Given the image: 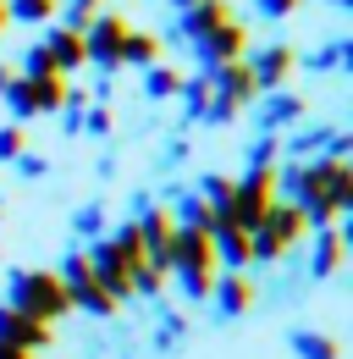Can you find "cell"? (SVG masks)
<instances>
[{"label":"cell","mask_w":353,"mask_h":359,"mask_svg":"<svg viewBox=\"0 0 353 359\" xmlns=\"http://www.w3.org/2000/svg\"><path fill=\"white\" fill-rule=\"evenodd\" d=\"M276 199L304 210L309 232L337 226L353 210V166L348 161H282L276 166Z\"/></svg>","instance_id":"cell-1"},{"label":"cell","mask_w":353,"mask_h":359,"mask_svg":"<svg viewBox=\"0 0 353 359\" xmlns=\"http://www.w3.org/2000/svg\"><path fill=\"white\" fill-rule=\"evenodd\" d=\"M6 310L28 315V320H39V326H55V320L72 315V299H67V287H61L55 271L17 266V271H6Z\"/></svg>","instance_id":"cell-2"},{"label":"cell","mask_w":353,"mask_h":359,"mask_svg":"<svg viewBox=\"0 0 353 359\" xmlns=\"http://www.w3.org/2000/svg\"><path fill=\"white\" fill-rule=\"evenodd\" d=\"M304 238H309L304 210L287 205V199H276V205L265 210V222L249 232V260H254V266H276V260H287V249L304 243Z\"/></svg>","instance_id":"cell-3"},{"label":"cell","mask_w":353,"mask_h":359,"mask_svg":"<svg viewBox=\"0 0 353 359\" xmlns=\"http://www.w3.org/2000/svg\"><path fill=\"white\" fill-rule=\"evenodd\" d=\"M205 78H210V111H205V122H210V128H226V122H237V116H243V111L260 100L249 61H226V67L205 72Z\"/></svg>","instance_id":"cell-4"},{"label":"cell","mask_w":353,"mask_h":359,"mask_svg":"<svg viewBox=\"0 0 353 359\" xmlns=\"http://www.w3.org/2000/svg\"><path fill=\"white\" fill-rule=\"evenodd\" d=\"M55 276H61V287H67V299H72V310H83L94 315V320H116L122 315V304L105 293V282L94 276V266H88V255L83 249H72L61 266H55Z\"/></svg>","instance_id":"cell-5"},{"label":"cell","mask_w":353,"mask_h":359,"mask_svg":"<svg viewBox=\"0 0 353 359\" xmlns=\"http://www.w3.org/2000/svg\"><path fill=\"white\" fill-rule=\"evenodd\" d=\"M276 205V166H265V172H243V177L232 182V210H226V226H237V232H254L265 222V210Z\"/></svg>","instance_id":"cell-6"},{"label":"cell","mask_w":353,"mask_h":359,"mask_svg":"<svg viewBox=\"0 0 353 359\" xmlns=\"http://www.w3.org/2000/svg\"><path fill=\"white\" fill-rule=\"evenodd\" d=\"M67 78H17L11 89H6V111H11V122L22 128V122H34V116H55L61 111V100H67Z\"/></svg>","instance_id":"cell-7"},{"label":"cell","mask_w":353,"mask_h":359,"mask_svg":"<svg viewBox=\"0 0 353 359\" xmlns=\"http://www.w3.org/2000/svg\"><path fill=\"white\" fill-rule=\"evenodd\" d=\"M127 17L122 11H94L88 17V28H83V55H88V67H99L105 78L111 72H122V39H127Z\"/></svg>","instance_id":"cell-8"},{"label":"cell","mask_w":353,"mask_h":359,"mask_svg":"<svg viewBox=\"0 0 353 359\" xmlns=\"http://www.w3.org/2000/svg\"><path fill=\"white\" fill-rule=\"evenodd\" d=\"M138 238H144V260H149V271H172V249H176V222H172V210L160 205V199H149L138 216Z\"/></svg>","instance_id":"cell-9"},{"label":"cell","mask_w":353,"mask_h":359,"mask_svg":"<svg viewBox=\"0 0 353 359\" xmlns=\"http://www.w3.org/2000/svg\"><path fill=\"white\" fill-rule=\"evenodd\" d=\"M249 61V72H254V89L270 94V89H287V78L298 72V45H265V50H249L243 55Z\"/></svg>","instance_id":"cell-10"},{"label":"cell","mask_w":353,"mask_h":359,"mask_svg":"<svg viewBox=\"0 0 353 359\" xmlns=\"http://www.w3.org/2000/svg\"><path fill=\"white\" fill-rule=\"evenodd\" d=\"M88 266H94V276L105 282V293L116 299V304H132V266L116 255V243L111 238H94V243H83Z\"/></svg>","instance_id":"cell-11"},{"label":"cell","mask_w":353,"mask_h":359,"mask_svg":"<svg viewBox=\"0 0 353 359\" xmlns=\"http://www.w3.org/2000/svg\"><path fill=\"white\" fill-rule=\"evenodd\" d=\"M254 299H260V287H254V276H249V271H221L205 304H210L221 320H243V315L254 310Z\"/></svg>","instance_id":"cell-12"},{"label":"cell","mask_w":353,"mask_h":359,"mask_svg":"<svg viewBox=\"0 0 353 359\" xmlns=\"http://www.w3.org/2000/svg\"><path fill=\"white\" fill-rule=\"evenodd\" d=\"M348 266V232L342 226H314L309 232V282H331Z\"/></svg>","instance_id":"cell-13"},{"label":"cell","mask_w":353,"mask_h":359,"mask_svg":"<svg viewBox=\"0 0 353 359\" xmlns=\"http://www.w3.org/2000/svg\"><path fill=\"white\" fill-rule=\"evenodd\" d=\"M193 50H199V72H216L226 61H243V55H249V28L232 17V22H221L216 34H205Z\"/></svg>","instance_id":"cell-14"},{"label":"cell","mask_w":353,"mask_h":359,"mask_svg":"<svg viewBox=\"0 0 353 359\" xmlns=\"http://www.w3.org/2000/svg\"><path fill=\"white\" fill-rule=\"evenodd\" d=\"M0 343L17 348V354H34V359H39L44 348L55 343V326H39V320H28V315H17V310L0 304Z\"/></svg>","instance_id":"cell-15"},{"label":"cell","mask_w":353,"mask_h":359,"mask_svg":"<svg viewBox=\"0 0 353 359\" xmlns=\"http://www.w3.org/2000/svg\"><path fill=\"white\" fill-rule=\"evenodd\" d=\"M254 111H260V133H287V128H298L304 122V94H293V89H270L254 100Z\"/></svg>","instance_id":"cell-16"},{"label":"cell","mask_w":353,"mask_h":359,"mask_svg":"<svg viewBox=\"0 0 353 359\" xmlns=\"http://www.w3.org/2000/svg\"><path fill=\"white\" fill-rule=\"evenodd\" d=\"M39 45L50 50V61H55V72H61V78H67V72H78V67H88L83 34H72V28H61V22H44Z\"/></svg>","instance_id":"cell-17"},{"label":"cell","mask_w":353,"mask_h":359,"mask_svg":"<svg viewBox=\"0 0 353 359\" xmlns=\"http://www.w3.org/2000/svg\"><path fill=\"white\" fill-rule=\"evenodd\" d=\"M221 22H232V6H226V0H199V6H188V11L176 17V39L199 45L205 34H216Z\"/></svg>","instance_id":"cell-18"},{"label":"cell","mask_w":353,"mask_h":359,"mask_svg":"<svg viewBox=\"0 0 353 359\" xmlns=\"http://www.w3.org/2000/svg\"><path fill=\"white\" fill-rule=\"evenodd\" d=\"M166 210H172V222H176V232H210L216 226V216H210V205L193 194V188H172L166 199H160Z\"/></svg>","instance_id":"cell-19"},{"label":"cell","mask_w":353,"mask_h":359,"mask_svg":"<svg viewBox=\"0 0 353 359\" xmlns=\"http://www.w3.org/2000/svg\"><path fill=\"white\" fill-rule=\"evenodd\" d=\"M331 138H337V128L314 122V128H298L293 138H282V155H287V161H320V155L331 149Z\"/></svg>","instance_id":"cell-20"},{"label":"cell","mask_w":353,"mask_h":359,"mask_svg":"<svg viewBox=\"0 0 353 359\" xmlns=\"http://www.w3.org/2000/svg\"><path fill=\"white\" fill-rule=\"evenodd\" d=\"M155 61H160V34H149V28H127V39H122V67L149 72Z\"/></svg>","instance_id":"cell-21"},{"label":"cell","mask_w":353,"mask_h":359,"mask_svg":"<svg viewBox=\"0 0 353 359\" xmlns=\"http://www.w3.org/2000/svg\"><path fill=\"white\" fill-rule=\"evenodd\" d=\"M287 343H293L298 359H342V343H337L331 332H314V326H293Z\"/></svg>","instance_id":"cell-22"},{"label":"cell","mask_w":353,"mask_h":359,"mask_svg":"<svg viewBox=\"0 0 353 359\" xmlns=\"http://www.w3.org/2000/svg\"><path fill=\"white\" fill-rule=\"evenodd\" d=\"M232 182H237V177H226V172H205V177L193 182V194L210 205L216 222H226V210H232Z\"/></svg>","instance_id":"cell-23"},{"label":"cell","mask_w":353,"mask_h":359,"mask_svg":"<svg viewBox=\"0 0 353 359\" xmlns=\"http://www.w3.org/2000/svg\"><path fill=\"white\" fill-rule=\"evenodd\" d=\"M176 100H182V122H205V111H210V78H205V72L182 78Z\"/></svg>","instance_id":"cell-24"},{"label":"cell","mask_w":353,"mask_h":359,"mask_svg":"<svg viewBox=\"0 0 353 359\" xmlns=\"http://www.w3.org/2000/svg\"><path fill=\"white\" fill-rule=\"evenodd\" d=\"M348 61H353V39H331V45L298 55V67H309V72H337V67H348Z\"/></svg>","instance_id":"cell-25"},{"label":"cell","mask_w":353,"mask_h":359,"mask_svg":"<svg viewBox=\"0 0 353 359\" xmlns=\"http://www.w3.org/2000/svg\"><path fill=\"white\" fill-rule=\"evenodd\" d=\"M138 78H144V100H155V105H160V100H176V89H182V72L166 67V61H155V67L138 72Z\"/></svg>","instance_id":"cell-26"},{"label":"cell","mask_w":353,"mask_h":359,"mask_svg":"<svg viewBox=\"0 0 353 359\" xmlns=\"http://www.w3.org/2000/svg\"><path fill=\"white\" fill-rule=\"evenodd\" d=\"M55 11H61V0H6V17L11 22H28V28L55 22Z\"/></svg>","instance_id":"cell-27"},{"label":"cell","mask_w":353,"mask_h":359,"mask_svg":"<svg viewBox=\"0 0 353 359\" xmlns=\"http://www.w3.org/2000/svg\"><path fill=\"white\" fill-rule=\"evenodd\" d=\"M105 205H99V199H88V205H78V210H72V232H78V238H83V243H94V238H105Z\"/></svg>","instance_id":"cell-28"},{"label":"cell","mask_w":353,"mask_h":359,"mask_svg":"<svg viewBox=\"0 0 353 359\" xmlns=\"http://www.w3.org/2000/svg\"><path fill=\"white\" fill-rule=\"evenodd\" d=\"M265 166H282V138L276 133H260L249 144V172H265Z\"/></svg>","instance_id":"cell-29"},{"label":"cell","mask_w":353,"mask_h":359,"mask_svg":"<svg viewBox=\"0 0 353 359\" xmlns=\"http://www.w3.org/2000/svg\"><path fill=\"white\" fill-rule=\"evenodd\" d=\"M17 78H61V72H55V61H50V50H44L39 39L28 45V55H22V67H17Z\"/></svg>","instance_id":"cell-30"},{"label":"cell","mask_w":353,"mask_h":359,"mask_svg":"<svg viewBox=\"0 0 353 359\" xmlns=\"http://www.w3.org/2000/svg\"><path fill=\"white\" fill-rule=\"evenodd\" d=\"M182 337H188V320H182V315H160V326H155V348L166 354V348H176Z\"/></svg>","instance_id":"cell-31"},{"label":"cell","mask_w":353,"mask_h":359,"mask_svg":"<svg viewBox=\"0 0 353 359\" xmlns=\"http://www.w3.org/2000/svg\"><path fill=\"white\" fill-rule=\"evenodd\" d=\"M22 149H28V133H22L17 122H6V128H0V166H11Z\"/></svg>","instance_id":"cell-32"},{"label":"cell","mask_w":353,"mask_h":359,"mask_svg":"<svg viewBox=\"0 0 353 359\" xmlns=\"http://www.w3.org/2000/svg\"><path fill=\"white\" fill-rule=\"evenodd\" d=\"M111 128H116L111 105H83V133H94V138H111Z\"/></svg>","instance_id":"cell-33"},{"label":"cell","mask_w":353,"mask_h":359,"mask_svg":"<svg viewBox=\"0 0 353 359\" xmlns=\"http://www.w3.org/2000/svg\"><path fill=\"white\" fill-rule=\"evenodd\" d=\"M11 166H17V177H28V182H34V177H50V161H44V155H34V149H22Z\"/></svg>","instance_id":"cell-34"},{"label":"cell","mask_w":353,"mask_h":359,"mask_svg":"<svg viewBox=\"0 0 353 359\" xmlns=\"http://www.w3.org/2000/svg\"><path fill=\"white\" fill-rule=\"evenodd\" d=\"M304 0H254V11H260L265 22H282V17H293Z\"/></svg>","instance_id":"cell-35"},{"label":"cell","mask_w":353,"mask_h":359,"mask_svg":"<svg viewBox=\"0 0 353 359\" xmlns=\"http://www.w3.org/2000/svg\"><path fill=\"white\" fill-rule=\"evenodd\" d=\"M188 149H193V144H188V138H172V144H166V155H160V161H166V166H182V161H188Z\"/></svg>","instance_id":"cell-36"},{"label":"cell","mask_w":353,"mask_h":359,"mask_svg":"<svg viewBox=\"0 0 353 359\" xmlns=\"http://www.w3.org/2000/svg\"><path fill=\"white\" fill-rule=\"evenodd\" d=\"M11 83H17V67H6V61H0V100H6V89H11Z\"/></svg>","instance_id":"cell-37"},{"label":"cell","mask_w":353,"mask_h":359,"mask_svg":"<svg viewBox=\"0 0 353 359\" xmlns=\"http://www.w3.org/2000/svg\"><path fill=\"white\" fill-rule=\"evenodd\" d=\"M61 6H83V11H99L105 0H61Z\"/></svg>","instance_id":"cell-38"},{"label":"cell","mask_w":353,"mask_h":359,"mask_svg":"<svg viewBox=\"0 0 353 359\" xmlns=\"http://www.w3.org/2000/svg\"><path fill=\"white\" fill-rule=\"evenodd\" d=\"M166 6H172L176 17H182V11H188V6H199V0H166Z\"/></svg>","instance_id":"cell-39"},{"label":"cell","mask_w":353,"mask_h":359,"mask_svg":"<svg viewBox=\"0 0 353 359\" xmlns=\"http://www.w3.org/2000/svg\"><path fill=\"white\" fill-rule=\"evenodd\" d=\"M0 359H34V354H17V348H6V343H0Z\"/></svg>","instance_id":"cell-40"},{"label":"cell","mask_w":353,"mask_h":359,"mask_svg":"<svg viewBox=\"0 0 353 359\" xmlns=\"http://www.w3.org/2000/svg\"><path fill=\"white\" fill-rule=\"evenodd\" d=\"M6 22H11V17H6V0H0V34H6Z\"/></svg>","instance_id":"cell-41"},{"label":"cell","mask_w":353,"mask_h":359,"mask_svg":"<svg viewBox=\"0 0 353 359\" xmlns=\"http://www.w3.org/2000/svg\"><path fill=\"white\" fill-rule=\"evenodd\" d=\"M326 6H337V11H348V6H353V0H326Z\"/></svg>","instance_id":"cell-42"},{"label":"cell","mask_w":353,"mask_h":359,"mask_svg":"<svg viewBox=\"0 0 353 359\" xmlns=\"http://www.w3.org/2000/svg\"><path fill=\"white\" fill-rule=\"evenodd\" d=\"M0 222H6V199H0Z\"/></svg>","instance_id":"cell-43"}]
</instances>
